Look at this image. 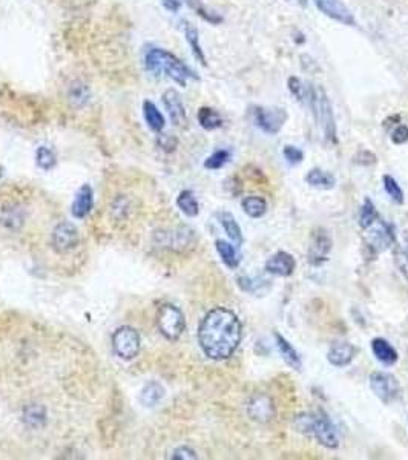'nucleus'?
<instances>
[{"instance_id": "1", "label": "nucleus", "mask_w": 408, "mask_h": 460, "mask_svg": "<svg viewBox=\"0 0 408 460\" xmlns=\"http://www.w3.org/2000/svg\"><path fill=\"white\" fill-rule=\"evenodd\" d=\"M243 338L240 318L226 307H215L198 327V343L203 353L212 361L232 358Z\"/></svg>"}, {"instance_id": "2", "label": "nucleus", "mask_w": 408, "mask_h": 460, "mask_svg": "<svg viewBox=\"0 0 408 460\" xmlns=\"http://www.w3.org/2000/svg\"><path fill=\"white\" fill-rule=\"evenodd\" d=\"M145 68L154 76H166L180 86H186L188 80H198L199 77L186 63H183L175 54L163 48H149L145 54Z\"/></svg>"}, {"instance_id": "3", "label": "nucleus", "mask_w": 408, "mask_h": 460, "mask_svg": "<svg viewBox=\"0 0 408 460\" xmlns=\"http://www.w3.org/2000/svg\"><path fill=\"white\" fill-rule=\"evenodd\" d=\"M307 105L310 106L315 120L320 123L325 140L332 145H338V129H336L335 114H333V106L329 95L323 86L311 89L307 99Z\"/></svg>"}, {"instance_id": "4", "label": "nucleus", "mask_w": 408, "mask_h": 460, "mask_svg": "<svg viewBox=\"0 0 408 460\" xmlns=\"http://www.w3.org/2000/svg\"><path fill=\"white\" fill-rule=\"evenodd\" d=\"M364 232V244L373 255L389 250L398 243L395 227L381 218H377Z\"/></svg>"}, {"instance_id": "5", "label": "nucleus", "mask_w": 408, "mask_h": 460, "mask_svg": "<svg viewBox=\"0 0 408 460\" xmlns=\"http://www.w3.org/2000/svg\"><path fill=\"white\" fill-rule=\"evenodd\" d=\"M157 325L161 335L168 340H177L181 338L186 329V319L180 309L172 304H165L158 309Z\"/></svg>"}, {"instance_id": "6", "label": "nucleus", "mask_w": 408, "mask_h": 460, "mask_svg": "<svg viewBox=\"0 0 408 460\" xmlns=\"http://www.w3.org/2000/svg\"><path fill=\"white\" fill-rule=\"evenodd\" d=\"M370 388L375 393V396L384 402L385 405H390L399 400L402 395V388L395 376L385 372H375L368 377Z\"/></svg>"}, {"instance_id": "7", "label": "nucleus", "mask_w": 408, "mask_h": 460, "mask_svg": "<svg viewBox=\"0 0 408 460\" xmlns=\"http://www.w3.org/2000/svg\"><path fill=\"white\" fill-rule=\"evenodd\" d=\"M252 117H254V123L258 129L269 133V135H277L287 123L288 114L283 108L254 106Z\"/></svg>"}, {"instance_id": "8", "label": "nucleus", "mask_w": 408, "mask_h": 460, "mask_svg": "<svg viewBox=\"0 0 408 460\" xmlns=\"http://www.w3.org/2000/svg\"><path fill=\"white\" fill-rule=\"evenodd\" d=\"M332 247L333 240L329 230L324 227H315L310 233L307 261L315 267L323 265L329 259Z\"/></svg>"}, {"instance_id": "9", "label": "nucleus", "mask_w": 408, "mask_h": 460, "mask_svg": "<svg viewBox=\"0 0 408 460\" xmlns=\"http://www.w3.org/2000/svg\"><path fill=\"white\" fill-rule=\"evenodd\" d=\"M140 336L138 333L131 327H120L114 331L113 335V347L117 356L122 359H133L140 352Z\"/></svg>"}, {"instance_id": "10", "label": "nucleus", "mask_w": 408, "mask_h": 460, "mask_svg": "<svg viewBox=\"0 0 408 460\" xmlns=\"http://www.w3.org/2000/svg\"><path fill=\"white\" fill-rule=\"evenodd\" d=\"M311 436L320 442L323 447L329 450L339 448V434L332 419L324 411L313 414V428Z\"/></svg>"}, {"instance_id": "11", "label": "nucleus", "mask_w": 408, "mask_h": 460, "mask_svg": "<svg viewBox=\"0 0 408 460\" xmlns=\"http://www.w3.org/2000/svg\"><path fill=\"white\" fill-rule=\"evenodd\" d=\"M80 235L77 227L68 221L57 224L51 235V244H53L57 254H68L79 246Z\"/></svg>"}, {"instance_id": "12", "label": "nucleus", "mask_w": 408, "mask_h": 460, "mask_svg": "<svg viewBox=\"0 0 408 460\" xmlns=\"http://www.w3.org/2000/svg\"><path fill=\"white\" fill-rule=\"evenodd\" d=\"M313 3L316 8L329 19L339 22V24L347 26L356 25V19L353 16V13L343 0H313Z\"/></svg>"}, {"instance_id": "13", "label": "nucleus", "mask_w": 408, "mask_h": 460, "mask_svg": "<svg viewBox=\"0 0 408 460\" xmlns=\"http://www.w3.org/2000/svg\"><path fill=\"white\" fill-rule=\"evenodd\" d=\"M247 414L252 420H256L259 424H267L275 418V404L270 396L264 393H256L252 396L247 405Z\"/></svg>"}, {"instance_id": "14", "label": "nucleus", "mask_w": 408, "mask_h": 460, "mask_svg": "<svg viewBox=\"0 0 408 460\" xmlns=\"http://www.w3.org/2000/svg\"><path fill=\"white\" fill-rule=\"evenodd\" d=\"M161 99H163V105H165L169 114L170 122H172L177 128H184V126L188 124V113L181 100V95L178 94L177 89L174 88L166 89V91L163 92Z\"/></svg>"}, {"instance_id": "15", "label": "nucleus", "mask_w": 408, "mask_h": 460, "mask_svg": "<svg viewBox=\"0 0 408 460\" xmlns=\"http://www.w3.org/2000/svg\"><path fill=\"white\" fill-rule=\"evenodd\" d=\"M264 270L273 274V277L288 278L296 270V259L292 254L286 250H278L275 255H272L264 264Z\"/></svg>"}, {"instance_id": "16", "label": "nucleus", "mask_w": 408, "mask_h": 460, "mask_svg": "<svg viewBox=\"0 0 408 460\" xmlns=\"http://www.w3.org/2000/svg\"><path fill=\"white\" fill-rule=\"evenodd\" d=\"M356 354H358V347L353 345L347 340H338L333 343L327 352V361L330 365L336 368H344L354 361Z\"/></svg>"}, {"instance_id": "17", "label": "nucleus", "mask_w": 408, "mask_h": 460, "mask_svg": "<svg viewBox=\"0 0 408 460\" xmlns=\"http://www.w3.org/2000/svg\"><path fill=\"white\" fill-rule=\"evenodd\" d=\"M158 236L161 238L160 244H163V246L177 249V250L192 246V243H194V240H195L194 230L189 229V227H180V229H177L170 233L160 232Z\"/></svg>"}, {"instance_id": "18", "label": "nucleus", "mask_w": 408, "mask_h": 460, "mask_svg": "<svg viewBox=\"0 0 408 460\" xmlns=\"http://www.w3.org/2000/svg\"><path fill=\"white\" fill-rule=\"evenodd\" d=\"M370 347H372V353L376 361L381 362L385 367H393L399 359L396 348L393 347L387 339L375 338L372 343H370Z\"/></svg>"}, {"instance_id": "19", "label": "nucleus", "mask_w": 408, "mask_h": 460, "mask_svg": "<svg viewBox=\"0 0 408 460\" xmlns=\"http://www.w3.org/2000/svg\"><path fill=\"white\" fill-rule=\"evenodd\" d=\"M92 204H94V194H92V189L89 184H83L76 194V198H74L72 202V207H71V212L76 218L81 220L88 217V213L91 212L92 209Z\"/></svg>"}, {"instance_id": "20", "label": "nucleus", "mask_w": 408, "mask_h": 460, "mask_svg": "<svg viewBox=\"0 0 408 460\" xmlns=\"http://www.w3.org/2000/svg\"><path fill=\"white\" fill-rule=\"evenodd\" d=\"M66 99H68L70 105L72 108H83L86 106L89 100H91V89L81 80H74L68 86V91H66Z\"/></svg>"}, {"instance_id": "21", "label": "nucleus", "mask_w": 408, "mask_h": 460, "mask_svg": "<svg viewBox=\"0 0 408 460\" xmlns=\"http://www.w3.org/2000/svg\"><path fill=\"white\" fill-rule=\"evenodd\" d=\"M304 181H306L309 186L321 190H330L336 186V178L327 172V170H323L320 167L310 169L306 176H304Z\"/></svg>"}, {"instance_id": "22", "label": "nucleus", "mask_w": 408, "mask_h": 460, "mask_svg": "<svg viewBox=\"0 0 408 460\" xmlns=\"http://www.w3.org/2000/svg\"><path fill=\"white\" fill-rule=\"evenodd\" d=\"M275 339H277L278 352L281 356H283V359L286 361L287 365L292 367L293 370H298L300 372V370L302 368V361H301L300 353L296 352V348L288 343V340L281 335V333H275Z\"/></svg>"}, {"instance_id": "23", "label": "nucleus", "mask_w": 408, "mask_h": 460, "mask_svg": "<svg viewBox=\"0 0 408 460\" xmlns=\"http://www.w3.org/2000/svg\"><path fill=\"white\" fill-rule=\"evenodd\" d=\"M183 31H184V37H186V42H188V44L190 47L192 54H194V57L203 66H207L204 51L202 48V43H199V33H198V29L194 25H192L190 22H183Z\"/></svg>"}, {"instance_id": "24", "label": "nucleus", "mask_w": 408, "mask_h": 460, "mask_svg": "<svg viewBox=\"0 0 408 460\" xmlns=\"http://www.w3.org/2000/svg\"><path fill=\"white\" fill-rule=\"evenodd\" d=\"M215 247H217L221 261L225 263L229 269H232V270L238 269L240 263H241V255H240L238 249H236L234 244L227 243L225 240H218L217 243H215Z\"/></svg>"}, {"instance_id": "25", "label": "nucleus", "mask_w": 408, "mask_h": 460, "mask_svg": "<svg viewBox=\"0 0 408 460\" xmlns=\"http://www.w3.org/2000/svg\"><path fill=\"white\" fill-rule=\"evenodd\" d=\"M218 221L220 224L225 229V232L227 233L229 238H231L236 246H241L243 241H244V236H243V230L240 227L238 222H236L235 217L231 212H220L218 213Z\"/></svg>"}, {"instance_id": "26", "label": "nucleus", "mask_w": 408, "mask_h": 460, "mask_svg": "<svg viewBox=\"0 0 408 460\" xmlns=\"http://www.w3.org/2000/svg\"><path fill=\"white\" fill-rule=\"evenodd\" d=\"M241 207H243L244 213H246L249 218L259 220V218H263L264 215L267 213V209H269V204H267L266 198H263V197L250 195V197H246V198L243 199Z\"/></svg>"}, {"instance_id": "27", "label": "nucleus", "mask_w": 408, "mask_h": 460, "mask_svg": "<svg viewBox=\"0 0 408 460\" xmlns=\"http://www.w3.org/2000/svg\"><path fill=\"white\" fill-rule=\"evenodd\" d=\"M143 117L147 123V126L154 131V132H163L166 126V120L163 114L158 110V108L155 106V103H152L151 100H145L143 101Z\"/></svg>"}, {"instance_id": "28", "label": "nucleus", "mask_w": 408, "mask_h": 460, "mask_svg": "<svg viewBox=\"0 0 408 460\" xmlns=\"http://www.w3.org/2000/svg\"><path fill=\"white\" fill-rule=\"evenodd\" d=\"M198 123L202 126L203 129L206 131H215V129H220L222 126V117L220 115L218 110H215L213 108L209 106H203L198 109Z\"/></svg>"}, {"instance_id": "29", "label": "nucleus", "mask_w": 408, "mask_h": 460, "mask_svg": "<svg viewBox=\"0 0 408 460\" xmlns=\"http://www.w3.org/2000/svg\"><path fill=\"white\" fill-rule=\"evenodd\" d=\"M163 397H165V388H163L161 384L155 382V381L146 384L142 393H140V402L149 408L160 404V400Z\"/></svg>"}, {"instance_id": "30", "label": "nucleus", "mask_w": 408, "mask_h": 460, "mask_svg": "<svg viewBox=\"0 0 408 460\" xmlns=\"http://www.w3.org/2000/svg\"><path fill=\"white\" fill-rule=\"evenodd\" d=\"M177 206H178V209L190 218L197 217V215L199 213V204L192 190L180 192V195H178V198H177Z\"/></svg>"}, {"instance_id": "31", "label": "nucleus", "mask_w": 408, "mask_h": 460, "mask_svg": "<svg viewBox=\"0 0 408 460\" xmlns=\"http://www.w3.org/2000/svg\"><path fill=\"white\" fill-rule=\"evenodd\" d=\"M377 218H380V213H377L375 203L370 198H366L359 209V221H358L359 227L362 230H366L367 227L372 226Z\"/></svg>"}, {"instance_id": "32", "label": "nucleus", "mask_w": 408, "mask_h": 460, "mask_svg": "<svg viewBox=\"0 0 408 460\" xmlns=\"http://www.w3.org/2000/svg\"><path fill=\"white\" fill-rule=\"evenodd\" d=\"M382 184H384V190L387 192V195L391 198V202H395L396 204H404V202H405L404 190H402V188L399 186L396 178H393L391 175L385 174L382 176Z\"/></svg>"}, {"instance_id": "33", "label": "nucleus", "mask_w": 408, "mask_h": 460, "mask_svg": "<svg viewBox=\"0 0 408 460\" xmlns=\"http://www.w3.org/2000/svg\"><path fill=\"white\" fill-rule=\"evenodd\" d=\"M232 154L227 149H218L213 154H211L209 157L204 160V167L209 170H218L221 167H225L229 161H231Z\"/></svg>"}, {"instance_id": "34", "label": "nucleus", "mask_w": 408, "mask_h": 460, "mask_svg": "<svg viewBox=\"0 0 408 460\" xmlns=\"http://www.w3.org/2000/svg\"><path fill=\"white\" fill-rule=\"evenodd\" d=\"M35 163L37 166L43 170H51L54 169L57 165V157L56 154L47 146H40L35 152Z\"/></svg>"}, {"instance_id": "35", "label": "nucleus", "mask_w": 408, "mask_h": 460, "mask_svg": "<svg viewBox=\"0 0 408 460\" xmlns=\"http://www.w3.org/2000/svg\"><path fill=\"white\" fill-rule=\"evenodd\" d=\"M188 2L190 5V8L194 10L203 20L209 22V24H212V25H220L222 22V17L220 16V14L211 11L209 8H206L202 0H188Z\"/></svg>"}, {"instance_id": "36", "label": "nucleus", "mask_w": 408, "mask_h": 460, "mask_svg": "<svg viewBox=\"0 0 408 460\" xmlns=\"http://www.w3.org/2000/svg\"><path fill=\"white\" fill-rule=\"evenodd\" d=\"M287 86H288V91H291V94L296 99V101L306 103L307 83H304V81L296 76H291L287 80Z\"/></svg>"}, {"instance_id": "37", "label": "nucleus", "mask_w": 408, "mask_h": 460, "mask_svg": "<svg viewBox=\"0 0 408 460\" xmlns=\"http://www.w3.org/2000/svg\"><path fill=\"white\" fill-rule=\"evenodd\" d=\"M295 428L306 436H311V428H313V414L302 413L295 418Z\"/></svg>"}, {"instance_id": "38", "label": "nucleus", "mask_w": 408, "mask_h": 460, "mask_svg": "<svg viewBox=\"0 0 408 460\" xmlns=\"http://www.w3.org/2000/svg\"><path fill=\"white\" fill-rule=\"evenodd\" d=\"M353 163L358 166H373L377 163V155L368 149H359L353 155Z\"/></svg>"}, {"instance_id": "39", "label": "nucleus", "mask_w": 408, "mask_h": 460, "mask_svg": "<svg viewBox=\"0 0 408 460\" xmlns=\"http://www.w3.org/2000/svg\"><path fill=\"white\" fill-rule=\"evenodd\" d=\"M393 247H395V264L399 272L404 274V278L408 281V252L402 247H399L398 243Z\"/></svg>"}, {"instance_id": "40", "label": "nucleus", "mask_w": 408, "mask_h": 460, "mask_svg": "<svg viewBox=\"0 0 408 460\" xmlns=\"http://www.w3.org/2000/svg\"><path fill=\"white\" fill-rule=\"evenodd\" d=\"M283 155L288 165L292 166L300 165V163L304 161V152L300 149V147H296L293 145H286L283 149Z\"/></svg>"}, {"instance_id": "41", "label": "nucleus", "mask_w": 408, "mask_h": 460, "mask_svg": "<svg viewBox=\"0 0 408 460\" xmlns=\"http://www.w3.org/2000/svg\"><path fill=\"white\" fill-rule=\"evenodd\" d=\"M25 420L33 427H37L44 422V410L42 406H29L25 411Z\"/></svg>"}, {"instance_id": "42", "label": "nucleus", "mask_w": 408, "mask_h": 460, "mask_svg": "<svg viewBox=\"0 0 408 460\" xmlns=\"http://www.w3.org/2000/svg\"><path fill=\"white\" fill-rule=\"evenodd\" d=\"M267 283V281H259V279H255V278H249V277H240L238 278V286L241 290L244 292H247V293H258L259 292V288L263 287V284Z\"/></svg>"}, {"instance_id": "43", "label": "nucleus", "mask_w": 408, "mask_h": 460, "mask_svg": "<svg viewBox=\"0 0 408 460\" xmlns=\"http://www.w3.org/2000/svg\"><path fill=\"white\" fill-rule=\"evenodd\" d=\"M408 142V126L407 124H398L391 132V143L396 146H402Z\"/></svg>"}, {"instance_id": "44", "label": "nucleus", "mask_w": 408, "mask_h": 460, "mask_svg": "<svg viewBox=\"0 0 408 460\" xmlns=\"http://www.w3.org/2000/svg\"><path fill=\"white\" fill-rule=\"evenodd\" d=\"M157 143L165 152H174L178 146V140L174 135H169V133H158Z\"/></svg>"}, {"instance_id": "45", "label": "nucleus", "mask_w": 408, "mask_h": 460, "mask_svg": "<svg viewBox=\"0 0 408 460\" xmlns=\"http://www.w3.org/2000/svg\"><path fill=\"white\" fill-rule=\"evenodd\" d=\"M170 459H178V460H194V459H198L197 456V452L189 448V447H180V448H177L174 450L172 452V456H170Z\"/></svg>"}, {"instance_id": "46", "label": "nucleus", "mask_w": 408, "mask_h": 460, "mask_svg": "<svg viewBox=\"0 0 408 460\" xmlns=\"http://www.w3.org/2000/svg\"><path fill=\"white\" fill-rule=\"evenodd\" d=\"M161 3L168 11L178 13L183 5V0H161Z\"/></svg>"}, {"instance_id": "47", "label": "nucleus", "mask_w": 408, "mask_h": 460, "mask_svg": "<svg viewBox=\"0 0 408 460\" xmlns=\"http://www.w3.org/2000/svg\"><path fill=\"white\" fill-rule=\"evenodd\" d=\"M405 250L408 252V238H407V247H405Z\"/></svg>"}, {"instance_id": "48", "label": "nucleus", "mask_w": 408, "mask_h": 460, "mask_svg": "<svg viewBox=\"0 0 408 460\" xmlns=\"http://www.w3.org/2000/svg\"><path fill=\"white\" fill-rule=\"evenodd\" d=\"M300 2H302V3H304V2H306V0H300Z\"/></svg>"}]
</instances>
